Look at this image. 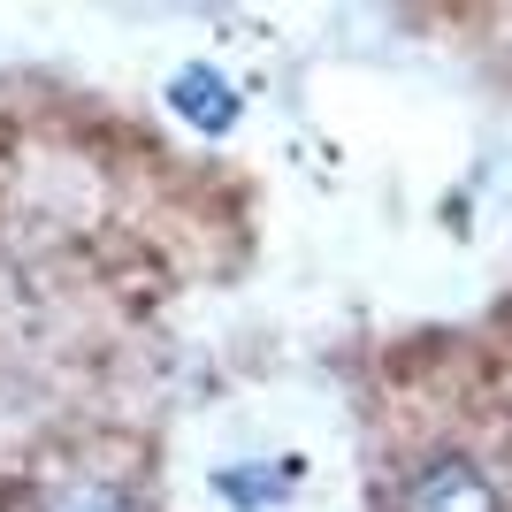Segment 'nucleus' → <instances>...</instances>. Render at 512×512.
<instances>
[{
	"label": "nucleus",
	"instance_id": "obj_1",
	"mask_svg": "<svg viewBox=\"0 0 512 512\" xmlns=\"http://www.w3.org/2000/svg\"><path fill=\"white\" fill-rule=\"evenodd\" d=\"M383 512H512V490L482 444L451 436V428H428V436L390 451Z\"/></svg>",
	"mask_w": 512,
	"mask_h": 512
},
{
	"label": "nucleus",
	"instance_id": "obj_2",
	"mask_svg": "<svg viewBox=\"0 0 512 512\" xmlns=\"http://www.w3.org/2000/svg\"><path fill=\"white\" fill-rule=\"evenodd\" d=\"M39 512H153V505L130 490V482H115V474H77L62 490H46Z\"/></svg>",
	"mask_w": 512,
	"mask_h": 512
}]
</instances>
